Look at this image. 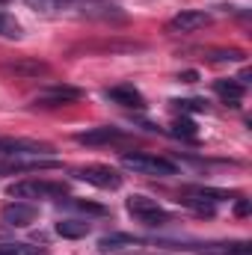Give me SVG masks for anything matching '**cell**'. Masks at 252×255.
<instances>
[{
	"label": "cell",
	"mask_w": 252,
	"mask_h": 255,
	"mask_svg": "<svg viewBox=\"0 0 252 255\" xmlns=\"http://www.w3.org/2000/svg\"><path fill=\"white\" fill-rule=\"evenodd\" d=\"M122 166L136 172V175H151V178L178 175V163L169 160V157H160L154 151H125L122 154Z\"/></svg>",
	"instance_id": "cell-1"
},
{
	"label": "cell",
	"mask_w": 252,
	"mask_h": 255,
	"mask_svg": "<svg viewBox=\"0 0 252 255\" xmlns=\"http://www.w3.org/2000/svg\"><path fill=\"white\" fill-rule=\"evenodd\" d=\"M125 208L136 223H145V226H166V223H169L166 208H163L157 199H148V196H142V193L127 196Z\"/></svg>",
	"instance_id": "cell-2"
},
{
	"label": "cell",
	"mask_w": 252,
	"mask_h": 255,
	"mask_svg": "<svg viewBox=\"0 0 252 255\" xmlns=\"http://www.w3.org/2000/svg\"><path fill=\"white\" fill-rule=\"evenodd\" d=\"M9 196L12 199H63L65 196V184L60 181H45V178H24L9 184Z\"/></svg>",
	"instance_id": "cell-3"
},
{
	"label": "cell",
	"mask_w": 252,
	"mask_h": 255,
	"mask_svg": "<svg viewBox=\"0 0 252 255\" xmlns=\"http://www.w3.org/2000/svg\"><path fill=\"white\" fill-rule=\"evenodd\" d=\"M74 178H77V181H86V184H92V187H98V190H119V187H122V175H119L113 166H107V163L80 166V169H74Z\"/></svg>",
	"instance_id": "cell-4"
},
{
	"label": "cell",
	"mask_w": 252,
	"mask_h": 255,
	"mask_svg": "<svg viewBox=\"0 0 252 255\" xmlns=\"http://www.w3.org/2000/svg\"><path fill=\"white\" fill-rule=\"evenodd\" d=\"M54 148L39 139H18V136H0V154L3 157H48Z\"/></svg>",
	"instance_id": "cell-5"
},
{
	"label": "cell",
	"mask_w": 252,
	"mask_h": 255,
	"mask_svg": "<svg viewBox=\"0 0 252 255\" xmlns=\"http://www.w3.org/2000/svg\"><path fill=\"white\" fill-rule=\"evenodd\" d=\"M211 24V12H202V9H181L178 15H172L166 21V33H175V36H190L202 27Z\"/></svg>",
	"instance_id": "cell-6"
},
{
	"label": "cell",
	"mask_w": 252,
	"mask_h": 255,
	"mask_svg": "<svg viewBox=\"0 0 252 255\" xmlns=\"http://www.w3.org/2000/svg\"><path fill=\"white\" fill-rule=\"evenodd\" d=\"M80 98H83V92L77 86H71V83H51L48 89H42L33 98V104H39V107H65V104H74Z\"/></svg>",
	"instance_id": "cell-7"
},
{
	"label": "cell",
	"mask_w": 252,
	"mask_h": 255,
	"mask_svg": "<svg viewBox=\"0 0 252 255\" xmlns=\"http://www.w3.org/2000/svg\"><path fill=\"white\" fill-rule=\"evenodd\" d=\"M39 217V208L33 202H24V199H12L3 211H0V220L6 226H15V229H24V226H33Z\"/></svg>",
	"instance_id": "cell-8"
},
{
	"label": "cell",
	"mask_w": 252,
	"mask_h": 255,
	"mask_svg": "<svg viewBox=\"0 0 252 255\" xmlns=\"http://www.w3.org/2000/svg\"><path fill=\"white\" fill-rule=\"evenodd\" d=\"M74 139L80 145H110V142H122L125 130L116 125H98V128H86V130L74 133Z\"/></svg>",
	"instance_id": "cell-9"
},
{
	"label": "cell",
	"mask_w": 252,
	"mask_h": 255,
	"mask_svg": "<svg viewBox=\"0 0 252 255\" xmlns=\"http://www.w3.org/2000/svg\"><path fill=\"white\" fill-rule=\"evenodd\" d=\"M104 98L119 107H127V110H145V98L133 83H116V86L104 89Z\"/></svg>",
	"instance_id": "cell-10"
},
{
	"label": "cell",
	"mask_w": 252,
	"mask_h": 255,
	"mask_svg": "<svg viewBox=\"0 0 252 255\" xmlns=\"http://www.w3.org/2000/svg\"><path fill=\"white\" fill-rule=\"evenodd\" d=\"M6 74H15V77H24V80H36L42 74L51 71V65L42 63V60H30V57H21V60H12V63L3 65Z\"/></svg>",
	"instance_id": "cell-11"
},
{
	"label": "cell",
	"mask_w": 252,
	"mask_h": 255,
	"mask_svg": "<svg viewBox=\"0 0 252 255\" xmlns=\"http://www.w3.org/2000/svg\"><path fill=\"white\" fill-rule=\"evenodd\" d=\"M214 92L229 104V107H241L244 95H247V86L238 83V80H214Z\"/></svg>",
	"instance_id": "cell-12"
},
{
	"label": "cell",
	"mask_w": 252,
	"mask_h": 255,
	"mask_svg": "<svg viewBox=\"0 0 252 255\" xmlns=\"http://www.w3.org/2000/svg\"><path fill=\"white\" fill-rule=\"evenodd\" d=\"M92 229H89V223H83V220H60L57 223V235L65 238V241H80V238H86Z\"/></svg>",
	"instance_id": "cell-13"
},
{
	"label": "cell",
	"mask_w": 252,
	"mask_h": 255,
	"mask_svg": "<svg viewBox=\"0 0 252 255\" xmlns=\"http://www.w3.org/2000/svg\"><path fill=\"white\" fill-rule=\"evenodd\" d=\"M136 244H139V238L125 235V232H113V235H104V238L98 241V250L110 253V250H125V247H136Z\"/></svg>",
	"instance_id": "cell-14"
},
{
	"label": "cell",
	"mask_w": 252,
	"mask_h": 255,
	"mask_svg": "<svg viewBox=\"0 0 252 255\" xmlns=\"http://www.w3.org/2000/svg\"><path fill=\"white\" fill-rule=\"evenodd\" d=\"M24 36V27L18 24V18L15 15H9L6 9H0V39H21Z\"/></svg>",
	"instance_id": "cell-15"
},
{
	"label": "cell",
	"mask_w": 252,
	"mask_h": 255,
	"mask_svg": "<svg viewBox=\"0 0 252 255\" xmlns=\"http://www.w3.org/2000/svg\"><path fill=\"white\" fill-rule=\"evenodd\" d=\"M0 255H45V247H33V244H0Z\"/></svg>",
	"instance_id": "cell-16"
},
{
	"label": "cell",
	"mask_w": 252,
	"mask_h": 255,
	"mask_svg": "<svg viewBox=\"0 0 252 255\" xmlns=\"http://www.w3.org/2000/svg\"><path fill=\"white\" fill-rule=\"evenodd\" d=\"M172 133H175V136H184V139H196V136H199L193 119H175V122H172Z\"/></svg>",
	"instance_id": "cell-17"
},
{
	"label": "cell",
	"mask_w": 252,
	"mask_h": 255,
	"mask_svg": "<svg viewBox=\"0 0 252 255\" xmlns=\"http://www.w3.org/2000/svg\"><path fill=\"white\" fill-rule=\"evenodd\" d=\"M30 9H39V12H57V9H65L71 0H24Z\"/></svg>",
	"instance_id": "cell-18"
},
{
	"label": "cell",
	"mask_w": 252,
	"mask_h": 255,
	"mask_svg": "<svg viewBox=\"0 0 252 255\" xmlns=\"http://www.w3.org/2000/svg\"><path fill=\"white\" fill-rule=\"evenodd\" d=\"M71 208H77V211H86V214H107V208L104 205H95V202H80V199H74V202H68Z\"/></svg>",
	"instance_id": "cell-19"
},
{
	"label": "cell",
	"mask_w": 252,
	"mask_h": 255,
	"mask_svg": "<svg viewBox=\"0 0 252 255\" xmlns=\"http://www.w3.org/2000/svg\"><path fill=\"white\" fill-rule=\"evenodd\" d=\"M172 104H178L181 110H190V113H205V110H208V104H205L202 98H187V101H172Z\"/></svg>",
	"instance_id": "cell-20"
},
{
	"label": "cell",
	"mask_w": 252,
	"mask_h": 255,
	"mask_svg": "<svg viewBox=\"0 0 252 255\" xmlns=\"http://www.w3.org/2000/svg\"><path fill=\"white\" fill-rule=\"evenodd\" d=\"M235 214H238V217H247V214H250V199H238V202H235Z\"/></svg>",
	"instance_id": "cell-21"
},
{
	"label": "cell",
	"mask_w": 252,
	"mask_h": 255,
	"mask_svg": "<svg viewBox=\"0 0 252 255\" xmlns=\"http://www.w3.org/2000/svg\"><path fill=\"white\" fill-rule=\"evenodd\" d=\"M196 77H199V74H196V71H184V74H178V80H184V83H193V80H196Z\"/></svg>",
	"instance_id": "cell-22"
},
{
	"label": "cell",
	"mask_w": 252,
	"mask_h": 255,
	"mask_svg": "<svg viewBox=\"0 0 252 255\" xmlns=\"http://www.w3.org/2000/svg\"><path fill=\"white\" fill-rule=\"evenodd\" d=\"M0 3H3V0H0Z\"/></svg>",
	"instance_id": "cell-23"
}]
</instances>
